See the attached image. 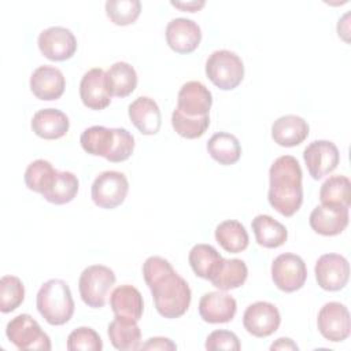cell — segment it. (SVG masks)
I'll list each match as a JSON object with an SVG mask.
<instances>
[{
	"mask_svg": "<svg viewBox=\"0 0 351 351\" xmlns=\"http://www.w3.org/2000/svg\"><path fill=\"white\" fill-rule=\"evenodd\" d=\"M215 240L226 251L239 254L248 247L250 237L244 225L236 219L221 222L215 228Z\"/></svg>",
	"mask_w": 351,
	"mask_h": 351,
	"instance_id": "f1b7e54d",
	"label": "cell"
},
{
	"mask_svg": "<svg viewBox=\"0 0 351 351\" xmlns=\"http://www.w3.org/2000/svg\"><path fill=\"white\" fill-rule=\"evenodd\" d=\"M213 106V95L200 81L185 82L177 96V110L188 117L208 115Z\"/></svg>",
	"mask_w": 351,
	"mask_h": 351,
	"instance_id": "2e32d148",
	"label": "cell"
},
{
	"mask_svg": "<svg viewBox=\"0 0 351 351\" xmlns=\"http://www.w3.org/2000/svg\"><path fill=\"white\" fill-rule=\"evenodd\" d=\"M106 80L111 96L126 97L137 86V73L126 62H115L106 73Z\"/></svg>",
	"mask_w": 351,
	"mask_h": 351,
	"instance_id": "83f0119b",
	"label": "cell"
},
{
	"mask_svg": "<svg viewBox=\"0 0 351 351\" xmlns=\"http://www.w3.org/2000/svg\"><path fill=\"white\" fill-rule=\"evenodd\" d=\"M166 41L174 52L191 53L202 41L200 26L188 18L171 19L166 26Z\"/></svg>",
	"mask_w": 351,
	"mask_h": 351,
	"instance_id": "9a60e30c",
	"label": "cell"
},
{
	"mask_svg": "<svg viewBox=\"0 0 351 351\" xmlns=\"http://www.w3.org/2000/svg\"><path fill=\"white\" fill-rule=\"evenodd\" d=\"M315 280L325 291L343 289L350 277L348 261L340 254H325L318 258L314 267Z\"/></svg>",
	"mask_w": 351,
	"mask_h": 351,
	"instance_id": "7c38bea8",
	"label": "cell"
},
{
	"mask_svg": "<svg viewBox=\"0 0 351 351\" xmlns=\"http://www.w3.org/2000/svg\"><path fill=\"white\" fill-rule=\"evenodd\" d=\"M128 191L129 181L126 176L117 170H107L95 178L90 196L97 207L112 210L125 202Z\"/></svg>",
	"mask_w": 351,
	"mask_h": 351,
	"instance_id": "52a82bcc",
	"label": "cell"
},
{
	"mask_svg": "<svg viewBox=\"0 0 351 351\" xmlns=\"http://www.w3.org/2000/svg\"><path fill=\"white\" fill-rule=\"evenodd\" d=\"M132 123L141 134H156L162 125V115L156 101L148 96H140L129 104L128 108Z\"/></svg>",
	"mask_w": 351,
	"mask_h": 351,
	"instance_id": "44dd1931",
	"label": "cell"
},
{
	"mask_svg": "<svg viewBox=\"0 0 351 351\" xmlns=\"http://www.w3.org/2000/svg\"><path fill=\"white\" fill-rule=\"evenodd\" d=\"M308 123L299 115L288 114L274 121L271 125V137L281 147H296L308 136Z\"/></svg>",
	"mask_w": 351,
	"mask_h": 351,
	"instance_id": "7402d4cb",
	"label": "cell"
},
{
	"mask_svg": "<svg viewBox=\"0 0 351 351\" xmlns=\"http://www.w3.org/2000/svg\"><path fill=\"white\" fill-rule=\"evenodd\" d=\"M144 280L151 289L156 311L169 319L186 313L192 292L188 282L162 256H149L143 265Z\"/></svg>",
	"mask_w": 351,
	"mask_h": 351,
	"instance_id": "6da1fadb",
	"label": "cell"
},
{
	"mask_svg": "<svg viewBox=\"0 0 351 351\" xmlns=\"http://www.w3.org/2000/svg\"><path fill=\"white\" fill-rule=\"evenodd\" d=\"M207 151L215 162L223 166L234 165L241 156V145L237 137L226 132L213 134L207 141Z\"/></svg>",
	"mask_w": 351,
	"mask_h": 351,
	"instance_id": "4316f807",
	"label": "cell"
},
{
	"mask_svg": "<svg viewBox=\"0 0 351 351\" xmlns=\"http://www.w3.org/2000/svg\"><path fill=\"white\" fill-rule=\"evenodd\" d=\"M281 324L278 308L269 302H255L250 304L243 315L244 329L255 337H267L273 335Z\"/></svg>",
	"mask_w": 351,
	"mask_h": 351,
	"instance_id": "4fadbf2b",
	"label": "cell"
},
{
	"mask_svg": "<svg viewBox=\"0 0 351 351\" xmlns=\"http://www.w3.org/2000/svg\"><path fill=\"white\" fill-rule=\"evenodd\" d=\"M110 306L115 318L129 322H138L144 311V302L140 291L129 284L119 285L112 291Z\"/></svg>",
	"mask_w": 351,
	"mask_h": 351,
	"instance_id": "d6986e66",
	"label": "cell"
},
{
	"mask_svg": "<svg viewBox=\"0 0 351 351\" xmlns=\"http://www.w3.org/2000/svg\"><path fill=\"white\" fill-rule=\"evenodd\" d=\"M80 97L89 110H104L111 103V92L107 85L106 71L100 67L88 70L80 82Z\"/></svg>",
	"mask_w": 351,
	"mask_h": 351,
	"instance_id": "5bb4252c",
	"label": "cell"
},
{
	"mask_svg": "<svg viewBox=\"0 0 351 351\" xmlns=\"http://www.w3.org/2000/svg\"><path fill=\"white\" fill-rule=\"evenodd\" d=\"M70 128L67 115L58 108L38 110L32 118V130L44 140L63 137Z\"/></svg>",
	"mask_w": 351,
	"mask_h": 351,
	"instance_id": "cb8c5ba5",
	"label": "cell"
},
{
	"mask_svg": "<svg viewBox=\"0 0 351 351\" xmlns=\"http://www.w3.org/2000/svg\"><path fill=\"white\" fill-rule=\"evenodd\" d=\"M348 208L339 206H317L308 218L311 229L322 236L340 234L348 225Z\"/></svg>",
	"mask_w": 351,
	"mask_h": 351,
	"instance_id": "ffe728a7",
	"label": "cell"
},
{
	"mask_svg": "<svg viewBox=\"0 0 351 351\" xmlns=\"http://www.w3.org/2000/svg\"><path fill=\"white\" fill-rule=\"evenodd\" d=\"M170 4L176 8H180L182 11H188V12H195L199 11L200 8L204 7L206 1L203 0H192V1H170Z\"/></svg>",
	"mask_w": 351,
	"mask_h": 351,
	"instance_id": "60d3db41",
	"label": "cell"
},
{
	"mask_svg": "<svg viewBox=\"0 0 351 351\" xmlns=\"http://www.w3.org/2000/svg\"><path fill=\"white\" fill-rule=\"evenodd\" d=\"M78 178L71 171H56L51 186L43 193V197L52 204L70 203L78 192Z\"/></svg>",
	"mask_w": 351,
	"mask_h": 351,
	"instance_id": "1f68e13d",
	"label": "cell"
},
{
	"mask_svg": "<svg viewBox=\"0 0 351 351\" xmlns=\"http://www.w3.org/2000/svg\"><path fill=\"white\" fill-rule=\"evenodd\" d=\"M206 75L217 88L230 90L241 84L244 63L237 53L229 49L214 51L206 62Z\"/></svg>",
	"mask_w": 351,
	"mask_h": 351,
	"instance_id": "277c9868",
	"label": "cell"
},
{
	"mask_svg": "<svg viewBox=\"0 0 351 351\" xmlns=\"http://www.w3.org/2000/svg\"><path fill=\"white\" fill-rule=\"evenodd\" d=\"M271 278L278 289L284 292H295L306 282V263L296 254H280L271 263Z\"/></svg>",
	"mask_w": 351,
	"mask_h": 351,
	"instance_id": "ba28073f",
	"label": "cell"
},
{
	"mask_svg": "<svg viewBox=\"0 0 351 351\" xmlns=\"http://www.w3.org/2000/svg\"><path fill=\"white\" fill-rule=\"evenodd\" d=\"M115 273L103 265H92L82 270L78 280V289L82 302L92 308H101L110 289L115 284Z\"/></svg>",
	"mask_w": 351,
	"mask_h": 351,
	"instance_id": "5b68a950",
	"label": "cell"
},
{
	"mask_svg": "<svg viewBox=\"0 0 351 351\" xmlns=\"http://www.w3.org/2000/svg\"><path fill=\"white\" fill-rule=\"evenodd\" d=\"M66 88L63 73L53 66H38L30 75V90L40 100H56Z\"/></svg>",
	"mask_w": 351,
	"mask_h": 351,
	"instance_id": "ac0fdd59",
	"label": "cell"
},
{
	"mask_svg": "<svg viewBox=\"0 0 351 351\" xmlns=\"http://www.w3.org/2000/svg\"><path fill=\"white\" fill-rule=\"evenodd\" d=\"M210 125V117H188L180 112L177 108L173 111L171 115V126L180 134L185 138H197L202 137L207 128Z\"/></svg>",
	"mask_w": 351,
	"mask_h": 351,
	"instance_id": "8d00e7d4",
	"label": "cell"
},
{
	"mask_svg": "<svg viewBox=\"0 0 351 351\" xmlns=\"http://www.w3.org/2000/svg\"><path fill=\"white\" fill-rule=\"evenodd\" d=\"M103 341L99 333L88 326H80L74 329L67 337L69 351H100Z\"/></svg>",
	"mask_w": 351,
	"mask_h": 351,
	"instance_id": "74e56055",
	"label": "cell"
},
{
	"mask_svg": "<svg viewBox=\"0 0 351 351\" xmlns=\"http://www.w3.org/2000/svg\"><path fill=\"white\" fill-rule=\"evenodd\" d=\"M56 169L51 165V162L45 159H37L32 162L26 171H25V184L30 191L44 193L52 184L55 176H56Z\"/></svg>",
	"mask_w": 351,
	"mask_h": 351,
	"instance_id": "836d02e7",
	"label": "cell"
},
{
	"mask_svg": "<svg viewBox=\"0 0 351 351\" xmlns=\"http://www.w3.org/2000/svg\"><path fill=\"white\" fill-rule=\"evenodd\" d=\"M117 140V128L108 129L100 125H95L85 129L80 137L81 147L85 152L95 156H103L108 162L115 151Z\"/></svg>",
	"mask_w": 351,
	"mask_h": 351,
	"instance_id": "603a6c76",
	"label": "cell"
},
{
	"mask_svg": "<svg viewBox=\"0 0 351 351\" xmlns=\"http://www.w3.org/2000/svg\"><path fill=\"white\" fill-rule=\"evenodd\" d=\"M302 169L296 158L282 155L269 169L270 206L284 217H292L302 206L303 186Z\"/></svg>",
	"mask_w": 351,
	"mask_h": 351,
	"instance_id": "7a4b0ae2",
	"label": "cell"
},
{
	"mask_svg": "<svg viewBox=\"0 0 351 351\" xmlns=\"http://www.w3.org/2000/svg\"><path fill=\"white\" fill-rule=\"evenodd\" d=\"M303 159L308 174L314 180H321L337 167L340 154L332 141L315 140L304 148Z\"/></svg>",
	"mask_w": 351,
	"mask_h": 351,
	"instance_id": "8fae6325",
	"label": "cell"
},
{
	"mask_svg": "<svg viewBox=\"0 0 351 351\" xmlns=\"http://www.w3.org/2000/svg\"><path fill=\"white\" fill-rule=\"evenodd\" d=\"M255 240L265 248L281 247L288 239L287 228L267 214L256 215L251 222Z\"/></svg>",
	"mask_w": 351,
	"mask_h": 351,
	"instance_id": "484cf974",
	"label": "cell"
},
{
	"mask_svg": "<svg viewBox=\"0 0 351 351\" xmlns=\"http://www.w3.org/2000/svg\"><path fill=\"white\" fill-rule=\"evenodd\" d=\"M25 299L23 282L15 276H3L0 280V311L7 314L18 308Z\"/></svg>",
	"mask_w": 351,
	"mask_h": 351,
	"instance_id": "d590c367",
	"label": "cell"
},
{
	"mask_svg": "<svg viewBox=\"0 0 351 351\" xmlns=\"http://www.w3.org/2000/svg\"><path fill=\"white\" fill-rule=\"evenodd\" d=\"M108 337L117 350H138L141 343V330L137 322H129L115 318L108 324Z\"/></svg>",
	"mask_w": 351,
	"mask_h": 351,
	"instance_id": "f546056e",
	"label": "cell"
},
{
	"mask_svg": "<svg viewBox=\"0 0 351 351\" xmlns=\"http://www.w3.org/2000/svg\"><path fill=\"white\" fill-rule=\"evenodd\" d=\"M141 12L138 0H108L106 1V14L114 25L128 26L137 21Z\"/></svg>",
	"mask_w": 351,
	"mask_h": 351,
	"instance_id": "e575fe53",
	"label": "cell"
},
{
	"mask_svg": "<svg viewBox=\"0 0 351 351\" xmlns=\"http://www.w3.org/2000/svg\"><path fill=\"white\" fill-rule=\"evenodd\" d=\"M206 348L210 351L214 350H230L239 351L241 348L239 337L230 330H214L206 339Z\"/></svg>",
	"mask_w": 351,
	"mask_h": 351,
	"instance_id": "f35d334b",
	"label": "cell"
},
{
	"mask_svg": "<svg viewBox=\"0 0 351 351\" xmlns=\"http://www.w3.org/2000/svg\"><path fill=\"white\" fill-rule=\"evenodd\" d=\"M237 311V303L233 296L213 291L202 296L199 302V314L208 324H225L233 319Z\"/></svg>",
	"mask_w": 351,
	"mask_h": 351,
	"instance_id": "e0dca14e",
	"label": "cell"
},
{
	"mask_svg": "<svg viewBox=\"0 0 351 351\" xmlns=\"http://www.w3.org/2000/svg\"><path fill=\"white\" fill-rule=\"evenodd\" d=\"M221 259V254L210 244H196L191 248L188 255L193 273L204 280H208L210 274Z\"/></svg>",
	"mask_w": 351,
	"mask_h": 351,
	"instance_id": "d6a6232c",
	"label": "cell"
},
{
	"mask_svg": "<svg viewBox=\"0 0 351 351\" xmlns=\"http://www.w3.org/2000/svg\"><path fill=\"white\" fill-rule=\"evenodd\" d=\"M141 350H176L177 346L167 337H151L140 346Z\"/></svg>",
	"mask_w": 351,
	"mask_h": 351,
	"instance_id": "ab89813d",
	"label": "cell"
},
{
	"mask_svg": "<svg viewBox=\"0 0 351 351\" xmlns=\"http://www.w3.org/2000/svg\"><path fill=\"white\" fill-rule=\"evenodd\" d=\"M319 333L329 341L339 343L346 340L351 332L348 308L340 302L325 303L317 317Z\"/></svg>",
	"mask_w": 351,
	"mask_h": 351,
	"instance_id": "9c48e42d",
	"label": "cell"
},
{
	"mask_svg": "<svg viewBox=\"0 0 351 351\" xmlns=\"http://www.w3.org/2000/svg\"><path fill=\"white\" fill-rule=\"evenodd\" d=\"M36 306L41 317L49 325H64L74 314V300L66 281L51 278L45 281L36 298Z\"/></svg>",
	"mask_w": 351,
	"mask_h": 351,
	"instance_id": "3957f363",
	"label": "cell"
},
{
	"mask_svg": "<svg viewBox=\"0 0 351 351\" xmlns=\"http://www.w3.org/2000/svg\"><path fill=\"white\" fill-rule=\"evenodd\" d=\"M299 347L289 337H280L271 346L270 350H298Z\"/></svg>",
	"mask_w": 351,
	"mask_h": 351,
	"instance_id": "b9f144b4",
	"label": "cell"
},
{
	"mask_svg": "<svg viewBox=\"0 0 351 351\" xmlns=\"http://www.w3.org/2000/svg\"><path fill=\"white\" fill-rule=\"evenodd\" d=\"M5 336L19 350L49 351L52 348L49 336L29 314H19L8 321Z\"/></svg>",
	"mask_w": 351,
	"mask_h": 351,
	"instance_id": "8992f818",
	"label": "cell"
},
{
	"mask_svg": "<svg viewBox=\"0 0 351 351\" xmlns=\"http://www.w3.org/2000/svg\"><path fill=\"white\" fill-rule=\"evenodd\" d=\"M321 204L339 206L350 208L351 204V181L346 176H332L321 185Z\"/></svg>",
	"mask_w": 351,
	"mask_h": 351,
	"instance_id": "4dcf8cb0",
	"label": "cell"
},
{
	"mask_svg": "<svg viewBox=\"0 0 351 351\" xmlns=\"http://www.w3.org/2000/svg\"><path fill=\"white\" fill-rule=\"evenodd\" d=\"M247 276L248 269L244 261L237 258H222L210 274L208 281L219 291H230L241 287L245 282Z\"/></svg>",
	"mask_w": 351,
	"mask_h": 351,
	"instance_id": "d4e9b609",
	"label": "cell"
},
{
	"mask_svg": "<svg viewBox=\"0 0 351 351\" xmlns=\"http://www.w3.org/2000/svg\"><path fill=\"white\" fill-rule=\"evenodd\" d=\"M40 52L49 60L63 62L77 51V40L73 32L63 26H51L43 30L37 40Z\"/></svg>",
	"mask_w": 351,
	"mask_h": 351,
	"instance_id": "30bf717a",
	"label": "cell"
}]
</instances>
